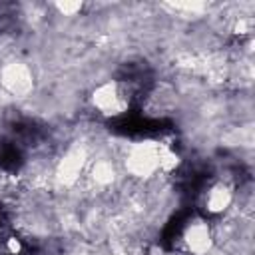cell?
I'll list each match as a JSON object with an SVG mask.
<instances>
[{
	"label": "cell",
	"mask_w": 255,
	"mask_h": 255,
	"mask_svg": "<svg viewBox=\"0 0 255 255\" xmlns=\"http://www.w3.org/2000/svg\"><path fill=\"white\" fill-rule=\"evenodd\" d=\"M110 129L126 137H153V135H161L163 131H169L171 122L145 116L139 108H133L129 112L116 116L110 122Z\"/></svg>",
	"instance_id": "obj_1"
},
{
	"label": "cell",
	"mask_w": 255,
	"mask_h": 255,
	"mask_svg": "<svg viewBox=\"0 0 255 255\" xmlns=\"http://www.w3.org/2000/svg\"><path fill=\"white\" fill-rule=\"evenodd\" d=\"M10 137L22 147H38L48 137V129L34 118H18L10 124Z\"/></svg>",
	"instance_id": "obj_2"
},
{
	"label": "cell",
	"mask_w": 255,
	"mask_h": 255,
	"mask_svg": "<svg viewBox=\"0 0 255 255\" xmlns=\"http://www.w3.org/2000/svg\"><path fill=\"white\" fill-rule=\"evenodd\" d=\"M24 149L10 137L2 135L0 137V169L8 175H16L22 165H24Z\"/></svg>",
	"instance_id": "obj_3"
}]
</instances>
